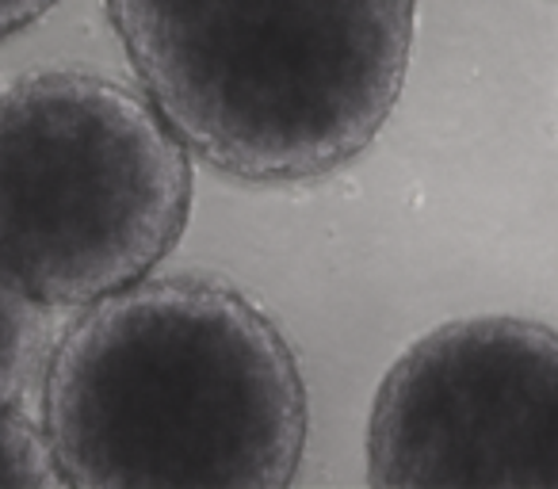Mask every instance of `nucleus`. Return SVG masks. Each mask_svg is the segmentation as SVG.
Instances as JSON below:
<instances>
[{"label": "nucleus", "mask_w": 558, "mask_h": 489, "mask_svg": "<svg viewBox=\"0 0 558 489\" xmlns=\"http://www.w3.org/2000/svg\"><path fill=\"white\" fill-rule=\"evenodd\" d=\"M39 387L62 486L279 489L306 451L288 337L215 280L146 276L85 306Z\"/></svg>", "instance_id": "1"}, {"label": "nucleus", "mask_w": 558, "mask_h": 489, "mask_svg": "<svg viewBox=\"0 0 558 489\" xmlns=\"http://www.w3.org/2000/svg\"><path fill=\"white\" fill-rule=\"evenodd\" d=\"M142 81L199 161L303 184L360 157L410 70L417 0H104Z\"/></svg>", "instance_id": "2"}, {"label": "nucleus", "mask_w": 558, "mask_h": 489, "mask_svg": "<svg viewBox=\"0 0 558 489\" xmlns=\"http://www.w3.org/2000/svg\"><path fill=\"white\" fill-rule=\"evenodd\" d=\"M192 210V149L146 93L43 70L0 88V265L47 310L146 280Z\"/></svg>", "instance_id": "3"}, {"label": "nucleus", "mask_w": 558, "mask_h": 489, "mask_svg": "<svg viewBox=\"0 0 558 489\" xmlns=\"http://www.w3.org/2000/svg\"><path fill=\"white\" fill-rule=\"evenodd\" d=\"M367 481L558 489V329L474 314L413 341L375 390Z\"/></svg>", "instance_id": "4"}, {"label": "nucleus", "mask_w": 558, "mask_h": 489, "mask_svg": "<svg viewBox=\"0 0 558 489\" xmlns=\"http://www.w3.org/2000/svg\"><path fill=\"white\" fill-rule=\"evenodd\" d=\"M54 349L50 310L0 265V413L20 409Z\"/></svg>", "instance_id": "5"}, {"label": "nucleus", "mask_w": 558, "mask_h": 489, "mask_svg": "<svg viewBox=\"0 0 558 489\" xmlns=\"http://www.w3.org/2000/svg\"><path fill=\"white\" fill-rule=\"evenodd\" d=\"M0 486L16 489H54L62 486L54 451L43 432V420L20 409L0 413Z\"/></svg>", "instance_id": "6"}, {"label": "nucleus", "mask_w": 558, "mask_h": 489, "mask_svg": "<svg viewBox=\"0 0 558 489\" xmlns=\"http://www.w3.org/2000/svg\"><path fill=\"white\" fill-rule=\"evenodd\" d=\"M58 0H0V39L24 32L27 24L43 20Z\"/></svg>", "instance_id": "7"}]
</instances>
